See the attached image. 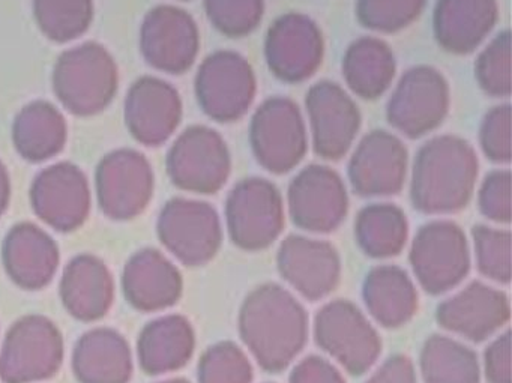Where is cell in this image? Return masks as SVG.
<instances>
[{"mask_svg": "<svg viewBox=\"0 0 512 383\" xmlns=\"http://www.w3.org/2000/svg\"><path fill=\"white\" fill-rule=\"evenodd\" d=\"M160 235L182 262L202 265L220 248V218L208 203L175 199L161 214Z\"/></svg>", "mask_w": 512, "mask_h": 383, "instance_id": "obj_15", "label": "cell"}, {"mask_svg": "<svg viewBox=\"0 0 512 383\" xmlns=\"http://www.w3.org/2000/svg\"><path fill=\"white\" fill-rule=\"evenodd\" d=\"M35 19L41 31L56 43L82 37L94 19L92 0H34Z\"/></svg>", "mask_w": 512, "mask_h": 383, "instance_id": "obj_33", "label": "cell"}, {"mask_svg": "<svg viewBox=\"0 0 512 383\" xmlns=\"http://www.w3.org/2000/svg\"><path fill=\"white\" fill-rule=\"evenodd\" d=\"M230 152L223 137L209 127L196 125L173 143L167 157L170 178L182 190L214 194L230 175Z\"/></svg>", "mask_w": 512, "mask_h": 383, "instance_id": "obj_8", "label": "cell"}, {"mask_svg": "<svg viewBox=\"0 0 512 383\" xmlns=\"http://www.w3.org/2000/svg\"><path fill=\"white\" fill-rule=\"evenodd\" d=\"M65 292L76 314L95 317L101 314L109 299V280L101 265L85 260L73 265L68 272Z\"/></svg>", "mask_w": 512, "mask_h": 383, "instance_id": "obj_34", "label": "cell"}, {"mask_svg": "<svg viewBox=\"0 0 512 383\" xmlns=\"http://www.w3.org/2000/svg\"><path fill=\"white\" fill-rule=\"evenodd\" d=\"M209 22L230 38H242L256 31L265 13V0H205Z\"/></svg>", "mask_w": 512, "mask_h": 383, "instance_id": "obj_37", "label": "cell"}, {"mask_svg": "<svg viewBox=\"0 0 512 383\" xmlns=\"http://www.w3.org/2000/svg\"><path fill=\"white\" fill-rule=\"evenodd\" d=\"M199 380L200 383H251L253 368L238 346L221 343L203 356Z\"/></svg>", "mask_w": 512, "mask_h": 383, "instance_id": "obj_39", "label": "cell"}, {"mask_svg": "<svg viewBox=\"0 0 512 383\" xmlns=\"http://www.w3.org/2000/svg\"><path fill=\"white\" fill-rule=\"evenodd\" d=\"M367 383H416L415 368L407 356L388 359Z\"/></svg>", "mask_w": 512, "mask_h": 383, "instance_id": "obj_44", "label": "cell"}, {"mask_svg": "<svg viewBox=\"0 0 512 383\" xmlns=\"http://www.w3.org/2000/svg\"><path fill=\"white\" fill-rule=\"evenodd\" d=\"M152 187L151 166L139 152H113L98 167V197L110 217L130 218L139 214L148 206Z\"/></svg>", "mask_w": 512, "mask_h": 383, "instance_id": "obj_17", "label": "cell"}, {"mask_svg": "<svg viewBox=\"0 0 512 383\" xmlns=\"http://www.w3.org/2000/svg\"><path fill=\"white\" fill-rule=\"evenodd\" d=\"M11 269L28 284H40L55 269V247L52 239L34 226H20L8 238Z\"/></svg>", "mask_w": 512, "mask_h": 383, "instance_id": "obj_31", "label": "cell"}, {"mask_svg": "<svg viewBox=\"0 0 512 383\" xmlns=\"http://www.w3.org/2000/svg\"><path fill=\"white\" fill-rule=\"evenodd\" d=\"M166 383H188V382H185V380H172V382H166Z\"/></svg>", "mask_w": 512, "mask_h": 383, "instance_id": "obj_46", "label": "cell"}, {"mask_svg": "<svg viewBox=\"0 0 512 383\" xmlns=\"http://www.w3.org/2000/svg\"><path fill=\"white\" fill-rule=\"evenodd\" d=\"M364 299L374 319L388 328L409 322L418 307L415 286L397 266L374 268L365 278Z\"/></svg>", "mask_w": 512, "mask_h": 383, "instance_id": "obj_25", "label": "cell"}, {"mask_svg": "<svg viewBox=\"0 0 512 383\" xmlns=\"http://www.w3.org/2000/svg\"><path fill=\"white\" fill-rule=\"evenodd\" d=\"M281 275L305 298L316 301L331 293L340 280V259L328 242L289 236L278 251Z\"/></svg>", "mask_w": 512, "mask_h": 383, "instance_id": "obj_19", "label": "cell"}, {"mask_svg": "<svg viewBox=\"0 0 512 383\" xmlns=\"http://www.w3.org/2000/svg\"><path fill=\"white\" fill-rule=\"evenodd\" d=\"M140 47L146 62L155 70L184 74L193 67L199 53V29L184 10L161 5L145 17Z\"/></svg>", "mask_w": 512, "mask_h": 383, "instance_id": "obj_13", "label": "cell"}, {"mask_svg": "<svg viewBox=\"0 0 512 383\" xmlns=\"http://www.w3.org/2000/svg\"><path fill=\"white\" fill-rule=\"evenodd\" d=\"M475 149L457 136L428 140L412 170L410 197L424 214H451L466 208L478 179Z\"/></svg>", "mask_w": 512, "mask_h": 383, "instance_id": "obj_2", "label": "cell"}, {"mask_svg": "<svg viewBox=\"0 0 512 383\" xmlns=\"http://www.w3.org/2000/svg\"><path fill=\"white\" fill-rule=\"evenodd\" d=\"M227 229L238 247L263 250L280 236L284 206L280 191L266 179L239 182L227 197Z\"/></svg>", "mask_w": 512, "mask_h": 383, "instance_id": "obj_7", "label": "cell"}, {"mask_svg": "<svg viewBox=\"0 0 512 383\" xmlns=\"http://www.w3.org/2000/svg\"><path fill=\"white\" fill-rule=\"evenodd\" d=\"M497 19L496 0H437L434 37L445 52L469 55L484 43Z\"/></svg>", "mask_w": 512, "mask_h": 383, "instance_id": "obj_21", "label": "cell"}, {"mask_svg": "<svg viewBox=\"0 0 512 383\" xmlns=\"http://www.w3.org/2000/svg\"><path fill=\"white\" fill-rule=\"evenodd\" d=\"M313 148L323 160L337 161L352 148L361 113L353 98L337 83L311 86L305 98Z\"/></svg>", "mask_w": 512, "mask_h": 383, "instance_id": "obj_12", "label": "cell"}, {"mask_svg": "<svg viewBox=\"0 0 512 383\" xmlns=\"http://www.w3.org/2000/svg\"><path fill=\"white\" fill-rule=\"evenodd\" d=\"M287 200L296 226L308 232H332L343 223L349 208L343 179L317 164L305 167L293 179Z\"/></svg>", "mask_w": 512, "mask_h": 383, "instance_id": "obj_14", "label": "cell"}, {"mask_svg": "<svg viewBox=\"0 0 512 383\" xmlns=\"http://www.w3.org/2000/svg\"><path fill=\"white\" fill-rule=\"evenodd\" d=\"M421 370L425 383H479L475 352L440 335H434L425 343Z\"/></svg>", "mask_w": 512, "mask_h": 383, "instance_id": "obj_30", "label": "cell"}, {"mask_svg": "<svg viewBox=\"0 0 512 383\" xmlns=\"http://www.w3.org/2000/svg\"><path fill=\"white\" fill-rule=\"evenodd\" d=\"M316 340L352 374L367 371L376 362L382 346L373 326L349 301H334L319 311Z\"/></svg>", "mask_w": 512, "mask_h": 383, "instance_id": "obj_10", "label": "cell"}, {"mask_svg": "<svg viewBox=\"0 0 512 383\" xmlns=\"http://www.w3.org/2000/svg\"><path fill=\"white\" fill-rule=\"evenodd\" d=\"M242 340L265 370L281 371L301 352L308 319L283 287L265 284L250 293L239 316Z\"/></svg>", "mask_w": 512, "mask_h": 383, "instance_id": "obj_1", "label": "cell"}, {"mask_svg": "<svg viewBox=\"0 0 512 383\" xmlns=\"http://www.w3.org/2000/svg\"><path fill=\"white\" fill-rule=\"evenodd\" d=\"M356 239L371 257H391L406 244L409 224L406 215L389 203H374L359 212L355 224Z\"/></svg>", "mask_w": 512, "mask_h": 383, "instance_id": "obj_27", "label": "cell"}, {"mask_svg": "<svg viewBox=\"0 0 512 383\" xmlns=\"http://www.w3.org/2000/svg\"><path fill=\"white\" fill-rule=\"evenodd\" d=\"M395 56L385 41L362 37L350 44L343 58V77L353 94L364 100L382 97L394 82Z\"/></svg>", "mask_w": 512, "mask_h": 383, "instance_id": "obj_23", "label": "cell"}, {"mask_svg": "<svg viewBox=\"0 0 512 383\" xmlns=\"http://www.w3.org/2000/svg\"><path fill=\"white\" fill-rule=\"evenodd\" d=\"M479 145L493 163L511 161V106L493 107L482 119L479 128Z\"/></svg>", "mask_w": 512, "mask_h": 383, "instance_id": "obj_40", "label": "cell"}, {"mask_svg": "<svg viewBox=\"0 0 512 383\" xmlns=\"http://www.w3.org/2000/svg\"><path fill=\"white\" fill-rule=\"evenodd\" d=\"M59 341L52 326L25 322L8 340L4 374L13 382L43 377L58 364Z\"/></svg>", "mask_w": 512, "mask_h": 383, "instance_id": "obj_24", "label": "cell"}, {"mask_svg": "<svg viewBox=\"0 0 512 383\" xmlns=\"http://www.w3.org/2000/svg\"><path fill=\"white\" fill-rule=\"evenodd\" d=\"M257 82L247 59L230 50H220L200 65L196 95L203 112L221 124L239 121L256 98Z\"/></svg>", "mask_w": 512, "mask_h": 383, "instance_id": "obj_6", "label": "cell"}, {"mask_svg": "<svg viewBox=\"0 0 512 383\" xmlns=\"http://www.w3.org/2000/svg\"><path fill=\"white\" fill-rule=\"evenodd\" d=\"M479 209L488 220L509 223L511 220V173L496 170L482 182L478 196Z\"/></svg>", "mask_w": 512, "mask_h": 383, "instance_id": "obj_41", "label": "cell"}, {"mask_svg": "<svg viewBox=\"0 0 512 383\" xmlns=\"http://www.w3.org/2000/svg\"><path fill=\"white\" fill-rule=\"evenodd\" d=\"M476 262L485 277L499 283L511 280V235L508 230L478 226L473 229Z\"/></svg>", "mask_w": 512, "mask_h": 383, "instance_id": "obj_38", "label": "cell"}, {"mask_svg": "<svg viewBox=\"0 0 512 383\" xmlns=\"http://www.w3.org/2000/svg\"><path fill=\"white\" fill-rule=\"evenodd\" d=\"M8 197H10V179L4 164L0 163V214L7 208Z\"/></svg>", "mask_w": 512, "mask_h": 383, "instance_id": "obj_45", "label": "cell"}, {"mask_svg": "<svg viewBox=\"0 0 512 383\" xmlns=\"http://www.w3.org/2000/svg\"><path fill=\"white\" fill-rule=\"evenodd\" d=\"M14 145L23 158L44 161L64 149L67 124L64 116L52 104L37 101L22 110L14 121Z\"/></svg>", "mask_w": 512, "mask_h": 383, "instance_id": "obj_26", "label": "cell"}, {"mask_svg": "<svg viewBox=\"0 0 512 383\" xmlns=\"http://www.w3.org/2000/svg\"><path fill=\"white\" fill-rule=\"evenodd\" d=\"M407 175V149L395 134L376 130L356 146L349 163L353 190L364 197L398 194Z\"/></svg>", "mask_w": 512, "mask_h": 383, "instance_id": "obj_16", "label": "cell"}, {"mask_svg": "<svg viewBox=\"0 0 512 383\" xmlns=\"http://www.w3.org/2000/svg\"><path fill=\"white\" fill-rule=\"evenodd\" d=\"M485 376L490 383H511V337L500 335L485 352Z\"/></svg>", "mask_w": 512, "mask_h": 383, "instance_id": "obj_42", "label": "cell"}, {"mask_svg": "<svg viewBox=\"0 0 512 383\" xmlns=\"http://www.w3.org/2000/svg\"><path fill=\"white\" fill-rule=\"evenodd\" d=\"M32 200L44 221L59 230L74 229L88 215V182L77 167L58 164L38 176Z\"/></svg>", "mask_w": 512, "mask_h": 383, "instance_id": "obj_22", "label": "cell"}, {"mask_svg": "<svg viewBox=\"0 0 512 383\" xmlns=\"http://www.w3.org/2000/svg\"><path fill=\"white\" fill-rule=\"evenodd\" d=\"M475 76L485 94L494 98L511 95V34L500 32L479 53Z\"/></svg>", "mask_w": 512, "mask_h": 383, "instance_id": "obj_36", "label": "cell"}, {"mask_svg": "<svg viewBox=\"0 0 512 383\" xmlns=\"http://www.w3.org/2000/svg\"><path fill=\"white\" fill-rule=\"evenodd\" d=\"M509 319L505 293L482 283H472L443 302L437 320L443 328L473 341L485 340Z\"/></svg>", "mask_w": 512, "mask_h": 383, "instance_id": "obj_20", "label": "cell"}, {"mask_svg": "<svg viewBox=\"0 0 512 383\" xmlns=\"http://www.w3.org/2000/svg\"><path fill=\"white\" fill-rule=\"evenodd\" d=\"M79 371L89 383H124L128 376V353L116 335L95 332L79 347Z\"/></svg>", "mask_w": 512, "mask_h": 383, "instance_id": "obj_32", "label": "cell"}, {"mask_svg": "<svg viewBox=\"0 0 512 383\" xmlns=\"http://www.w3.org/2000/svg\"><path fill=\"white\" fill-rule=\"evenodd\" d=\"M182 118L178 91L157 77H143L131 86L125 101V121L134 139L146 146L166 142Z\"/></svg>", "mask_w": 512, "mask_h": 383, "instance_id": "obj_18", "label": "cell"}, {"mask_svg": "<svg viewBox=\"0 0 512 383\" xmlns=\"http://www.w3.org/2000/svg\"><path fill=\"white\" fill-rule=\"evenodd\" d=\"M131 299L143 308H163L181 293L178 271L160 254L146 251L131 265L127 275Z\"/></svg>", "mask_w": 512, "mask_h": 383, "instance_id": "obj_28", "label": "cell"}, {"mask_svg": "<svg viewBox=\"0 0 512 383\" xmlns=\"http://www.w3.org/2000/svg\"><path fill=\"white\" fill-rule=\"evenodd\" d=\"M427 0H358L356 17L364 28L380 34H394L412 25Z\"/></svg>", "mask_w": 512, "mask_h": 383, "instance_id": "obj_35", "label": "cell"}, {"mask_svg": "<svg viewBox=\"0 0 512 383\" xmlns=\"http://www.w3.org/2000/svg\"><path fill=\"white\" fill-rule=\"evenodd\" d=\"M290 383H344V379L334 365L325 359L310 356L296 365Z\"/></svg>", "mask_w": 512, "mask_h": 383, "instance_id": "obj_43", "label": "cell"}, {"mask_svg": "<svg viewBox=\"0 0 512 383\" xmlns=\"http://www.w3.org/2000/svg\"><path fill=\"white\" fill-rule=\"evenodd\" d=\"M250 143L260 166L275 175L295 169L308 148L307 125L289 98L266 100L251 119Z\"/></svg>", "mask_w": 512, "mask_h": 383, "instance_id": "obj_4", "label": "cell"}, {"mask_svg": "<svg viewBox=\"0 0 512 383\" xmlns=\"http://www.w3.org/2000/svg\"><path fill=\"white\" fill-rule=\"evenodd\" d=\"M193 347L190 323L182 317H167L145 331L142 340L143 364L154 373L175 370L190 359Z\"/></svg>", "mask_w": 512, "mask_h": 383, "instance_id": "obj_29", "label": "cell"}, {"mask_svg": "<svg viewBox=\"0 0 512 383\" xmlns=\"http://www.w3.org/2000/svg\"><path fill=\"white\" fill-rule=\"evenodd\" d=\"M410 262L427 292L437 295L457 286L470 266L463 230L451 221L425 224L413 241Z\"/></svg>", "mask_w": 512, "mask_h": 383, "instance_id": "obj_9", "label": "cell"}, {"mask_svg": "<svg viewBox=\"0 0 512 383\" xmlns=\"http://www.w3.org/2000/svg\"><path fill=\"white\" fill-rule=\"evenodd\" d=\"M53 88L68 112L97 115L112 103L118 91V68L103 46L86 43L59 58Z\"/></svg>", "mask_w": 512, "mask_h": 383, "instance_id": "obj_3", "label": "cell"}, {"mask_svg": "<svg viewBox=\"0 0 512 383\" xmlns=\"http://www.w3.org/2000/svg\"><path fill=\"white\" fill-rule=\"evenodd\" d=\"M449 85L436 68L419 65L403 74L392 92L386 116L394 130L419 139L437 130L449 112Z\"/></svg>", "mask_w": 512, "mask_h": 383, "instance_id": "obj_5", "label": "cell"}, {"mask_svg": "<svg viewBox=\"0 0 512 383\" xmlns=\"http://www.w3.org/2000/svg\"><path fill=\"white\" fill-rule=\"evenodd\" d=\"M325 43L316 22L299 13L275 20L265 41V58L277 79L301 83L322 65Z\"/></svg>", "mask_w": 512, "mask_h": 383, "instance_id": "obj_11", "label": "cell"}]
</instances>
